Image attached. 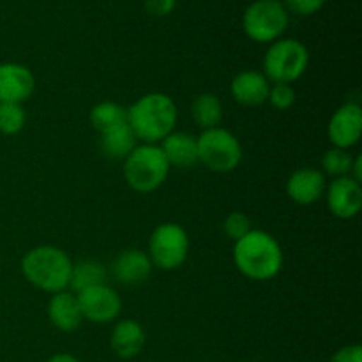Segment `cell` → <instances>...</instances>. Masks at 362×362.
<instances>
[{
  "label": "cell",
  "mask_w": 362,
  "mask_h": 362,
  "mask_svg": "<svg viewBox=\"0 0 362 362\" xmlns=\"http://www.w3.org/2000/svg\"><path fill=\"white\" fill-rule=\"evenodd\" d=\"M325 175L320 170L299 168L286 180V194L299 205H311L325 194Z\"/></svg>",
  "instance_id": "13"
},
{
  "label": "cell",
  "mask_w": 362,
  "mask_h": 362,
  "mask_svg": "<svg viewBox=\"0 0 362 362\" xmlns=\"http://www.w3.org/2000/svg\"><path fill=\"white\" fill-rule=\"evenodd\" d=\"M329 140L338 148H350L361 140L362 110L357 103H346L331 117L327 126Z\"/></svg>",
  "instance_id": "11"
},
{
  "label": "cell",
  "mask_w": 362,
  "mask_h": 362,
  "mask_svg": "<svg viewBox=\"0 0 362 362\" xmlns=\"http://www.w3.org/2000/svg\"><path fill=\"white\" fill-rule=\"evenodd\" d=\"M189 253V237L177 223H163L152 232L148 240V258L154 267L175 271L186 262Z\"/></svg>",
  "instance_id": "8"
},
{
  "label": "cell",
  "mask_w": 362,
  "mask_h": 362,
  "mask_svg": "<svg viewBox=\"0 0 362 362\" xmlns=\"http://www.w3.org/2000/svg\"><path fill=\"white\" fill-rule=\"evenodd\" d=\"M233 262L246 278L255 281H267L281 271L283 251L271 233L251 230L235 243Z\"/></svg>",
  "instance_id": "2"
},
{
  "label": "cell",
  "mask_w": 362,
  "mask_h": 362,
  "mask_svg": "<svg viewBox=\"0 0 362 362\" xmlns=\"http://www.w3.org/2000/svg\"><path fill=\"white\" fill-rule=\"evenodd\" d=\"M354 158L346 148L332 147L322 158V168L327 175L339 179V177H350L352 172Z\"/></svg>",
  "instance_id": "23"
},
{
  "label": "cell",
  "mask_w": 362,
  "mask_h": 362,
  "mask_svg": "<svg viewBox=\"0 0 362 362\" xmlns=\"http://www.w3.org/2000/svg\"><path fill=\"white\" fill-rule=\"evenodd\" d=\"M271 81L260 71H243L230 85L233 99L244 106H260L267 101Z\"/></svg>",
  "instance_id": "15"
},
{
  "label": "cell",
  "mask_w": 362,
  "mask_h": 362,
  "mask_svg": "<svg viewBox=\"0 0 362 362\" xmlns=\"http://www.w3.org/2000/svg\"><path fill=\"white\" fill-rule=\"evenodd\" d=\"M136 141L138 140L131 127L127 124H122V126H117L101 133L99 148H101V154L105 158L113 159V161H124L134 151Z\"/></svg>",
  "instance_id": "19"
},
{
  "label": "cell",
  "mask_w": 362,
  "mask_h": 362,
  "mask_svg": "<svg viewBox=\"0 0 362 362\" xmlns=\"http://www.w3.org/2000/svg\"><path fill=\"white\" fill-rule=\"evenodd\" d=\"M127 126L136 140L158 145L177 126V106L168 94L151 92L127 108Z\"/></svg>",
  "instance_id": "1"
},
{
  "label": "cell",
  "mask_w": 362,
  "mask_h": 362,
  "mask_svg": "<svg viewBox=\"0 0 362 362\" xmlns=\"http://www.w3.org/2000/svg\"><path fill=\"white\" fill-rule=\"evenodd\" d=\"M35 88V78L28 67L16 62L0 64V103L21 105Z\"/></svg>",
  "instance_id": "12"
},
{
  "label": "cell",
  "mask_w": 362,
  "mask_h": 362,
  "mask_svg": "<svg viewBox=\"0 0 362 362\" xmlns=\"http://www.w3.org/2000/svg\"><path fill=\"white\" fill-rule=\"evenodd\" d=\"M191 115L198 127L204 131L219 127V122L223 119V105L214 94H200L191 105Z\"/></svg>",
  "instance_id": "21"
},
{
  "label": "cell",
  "mask_w": 362,
  "mask_h": 362,
  "mask_svg": "<svg viewBox=\"0 0 362 362\" xmlns=\"http://www.w3.org/2000/svg\"><path fill=\"white\" fill-rule=\"evenodd\" d=\"M48 318L53 327H57L62 332H73L80 327L81 311L78 304V297L74 293L64 292L53 293L48 303Z\"/></svg>",
  "instance_id": "18"
},
{
  "label": "cell",
  "mask_w": 362,
  "mask_h": 362,
  "mask_svg": "<svg viewBox=\"0 0 362 362\" xmlns=\"http://www.w3.org/2000/svg\"><path fill=\"white\" fill-rule=\"evenodd\" d=\"M350 177H352L354 180H357V182H361L362 180V158L361 156L354 158V165H352V172H350Z\"/></svg>",
  "instance_id": "30"
},
{
  "label": "cell",
  "mask_w": 362,
  "mask_h": 362,
  "mask_svg": "<svg viewBox=\"0 0 362 362\" xmlns=\"http://www.w3.org/2000/svg\"><path fill=\"white\" fill-rule=\"evenodd\" d=\"M288 27V11L279 0H255L243 16V28L255 42H274Z\"/></svg>",
  "instance_id": "7"
},
{
  "label": "cell",
  "mask_w": 362,
  "mask_h": 362,
  "mask_svg": "<svg viewBox=\"0 0 362 362\" xmlns=\"http://www.w3.org/2000/svg\"><path fill=\"white\" fill-rule=\"evenodd\" d=\"M175 6L177 0H145V9L156 18L168 16L170 13H173Z\"/></svg>",
  "instance_id": "28"
},
{
  "label": "cell",
  "mask_w": 362,
  "mask_h": 362,
  "mask_svg": "<svg viewBox=\"0 0 362 362\" xmlns=\"http://www.w3.org/2000/svg\"><path fill=\"white\" fill-rule=\"evenodd\" d=\"M161 151L165 154L170 166L179 168H191L198 165V141L193 134L184 131H172L165 140L161 141Z\"/></svg>",
  "instance_id": "17"
},
{
  "label": "cell",
  "mask_w": 362,
  "mask_h": 362,
  "mask_svg": "<svg viewBox=\"0 0 362 362\" xmlns=\"http://www.w3.org/2000/svg\"><path fill=\"white\" fill-rule=\"evenodd\" d=\"M267 101L274 106L276 110H288L290 106L296 103V90H293L292 85L288 83H274L271 85V90H269Z\"/></svg>",
  "instance_id": "26"
},
{
  "label": "cell",
  "mask_w": 362,
  "mask_h": 362,
  "mask_svg": "<svg viewBox=\"0 0 362 362\" xmlns=\"http://www.w3.org/2000/svg\"><path fill=\"white\" fill-rule=\"evenodd\" d=\"M106 283V269L101 262L98 260H81L78 264H73L71 271L69 286L76 293L83 290L92 288V286L105 285Z\"/></svg>",
  "instance_id": "20"
},
{
  "label": "cell",
  "mask_w": 362,
  "mask_h": 362,
  "mask_svg": "<svg viewBox=\"0 0 362 362\" xmlns=\"http://www.w3.org/2000/svg\"><path fill=\"white\" fill-rule=\"evenodd\" d=\"M223 228H225L226 235H228L232 240H235V243L239 239H243L246 233H250L251 230H253L251 228L250 218H247L244 212H239V211H235V212H232V214L226 216Z\"/></svg>",
  "instance_id": "25"
},
{
  "label": "cell",
  "mask_w": 362,
  "mask_h": 362,
  "mask_svg": "<svg viewBox=\"0 0 362 362\" xmlns=\"http://www.w3.org/2000/svg\"><path fill=\"white\" fill-rule=\"evenodd\" d=\"M310 53L297 39H278L271 42L264 59V74L272 83H293L308 69Z\"/></svg>",
  "instance_id": "5"
},
{
  "label": "cell",
  "mask_w": 362,
  "mask_h": 362,
  "mask_svg": "<svg viewBox=\"0 0 362 362\" xmlns=\"http://www.w3.org/2000/svg\"><path fill=\"white\" fill-rule=\"evenodd\" d=\"M327 0H285L286 11H292L297 16H311L325 6Z\"/></svg>",
  "instance_id": "27"
},
{
  "label": "cell",
  "mask_w": 362,
  "mask_h": 362,
  "mask_svg": "<svg viewBox=\"0 0 362 362\" xmlns=\"http://www.w3.org/2000/svg\"><path fill=\"white\" fill-rule=\"evenodd\" d=\"M152 262L147 253L140 250L122 251L112 264V274L120 285L136 286L147 281L152 272Z\"/></svg>",
  "instance_id": "14"
},
{
  "label": "cell",
  "mask_w": 362,
  "mask_h": 362,
  "mask_svg": "<svg viewBox=\"0 0 362 362\" xmlns=\"http://www.w3.org/2000/svg\"><path fill=\"white\" fill-rule=\"evenodd\" d=\"M198 141V161L216 173L233 172L243 161V145L235 134L223 127L204 131Z\"/></svg>",
  "instance_id": "6"
},
{
  "label": "cell",
  "mask_w": 362,
  "mask_h": 362,
  "mask_svg": "<svg viewBox=\"0 0 362 362\" xmlns=\"http://www.w3.org/2000/svg\"><path fill=\"white\" fill-rule=\"evenodd\" d=\"M27 115L21 105L14 103H0V133L13 136L23 129Z\"/></svg>",
  "instance_id": "24"
},
{
  "label": "cell",
  "mask_w": 362,
  "mask_h": 362,
  "mask_svg": "<svg viewBox=\"0 0 362 362\" xmlns=\"http://www.w3.org/2000/svg\"><path fill=\"white\" fill-rule=\"evenodd\" d=\"M73 262L66 251L55 246H37L25 253L21 272L35 288L48 293H59L69 286Z\"/></svg>",
  "instance_id": "3"
},
{
  "label": "cell",
  "mask_w": 362,
  "mask_h": 362,
  "mask_svg": "<svg viewBox=\"0 0 362 362\" xmlns=\"http://www.w3.org/2000/svg\"><path fill=\"white\" fill-rule=\"evenodd\" d=\"M110 345H112L115 356L120 357V359H134L136 356H140L145 346L144 327L136 320H131V318L117 322L112 336H110Z\"/></svg>",
  "instance_id": "16"
},
{
  "label": "cell",
  "mask_w": 362,
  "mask_h": 362,
  "mask_svg": "<svg viewBox=\"0 0 362 362\" xmlns=\"http://www.w3.org/2000/svg\"><path fill=\"white\" fill-rule=\"evenodd\" d=\"M46 362H80L74 356L71 354H55V356L49 357Z\"/></svg>",
  "instance_id": "31"
},
{
  "label": "cell",
  "mask_w": 362,
  "mask_h": 362,
  "mask_svg": "<svg viewBox=\"0 0 362 362\" xmlns=\"http://www.w3.org/2000/svg\"><path fill=\"white\" fill-rule=\"evenodd\" d=\"M331 362H362V349L359 345L343 346L331 357Z\"/></svg>",
  "instance_id": "29"
},
{
  "label": "cell",
  "mask_w": 362,
  "mask_h": 362,
  "mask_svg": "<svg viewBox=\"0 0 362 362\" xmlns=\"http://www.w3.org/2000/svg\"><path fill=\"white\" fill-rule=\"evenodd\" d=\"M88 119H90V126L101 134L113 127L127 124V108L115 101H103L90 110Z\"/></svg>",
  "instance_id": "22"
},
{
  "label": "cell",
  "mask_w": 362,
  "mask_h": 362,
  "mask_svg": "<svg viewBox=\"0 0 362 362\" xmlns=\"http://www.w3.org/2000/svg\"><path fill=\"white\" fill-rule=\"evenodd\" d=\"M172 166L159 145H136L124 159V179L138 193H152L165 184Z\"/></svg>",
  "instance_id": "4"
},
{
  "label": "cell",
  "mask_w": 362,
  "mask_h": 362,
  "mask_svg": "<svg viewBox=\"0 0 362 362\" xmlns=\"http://www.w3.org/2000/svg\"><path fill=\"white\" fill-rule=\"evenodd\" d=\"M78 304H80L81 317L94 324H108L117 320L122 310L120 296L105 283V285L92 286L76 293Z\"/></svg>",
  "instance_id": "9"
},
{
  "label": "cell",
  "mask_w": 362,
  "mask_h": 362,
  "mask_svg": "<svg viewBox=\"0 0 362 362\" xmlns=\"http://www.w3.org/2000/svg\"><path fill=\"white\" fill-rule=\"evenodd\" d=\"M327 207L336 218L352 219L362 209V187L361 182L352 177H339L325 187Z\"/></svg>",
  "instance_id": "10"
}]
</instances>
